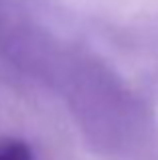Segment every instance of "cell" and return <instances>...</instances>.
<instances>
[{
	"instance_id": "cell-1",
	"label": "cell",
	"mask_w": 158,
	"mask_h": 160,
	"mask_svg": "<svg viewBox=\"0 0 158 160\" xmlns=\"http://www.w3.org/2000/svg\"><path fill=\"white\" fill-rule=\"evenodd\" d=\"M0 160H32V152L22 140H0Z\"/></svg>"
}]
</instances>
